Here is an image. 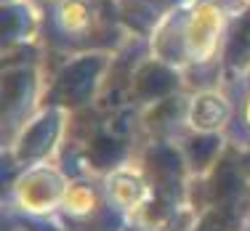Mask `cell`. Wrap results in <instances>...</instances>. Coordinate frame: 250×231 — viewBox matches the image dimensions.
<instances>
[{"instance_id": "4", "label": "cell", "mask_w": 250, "mask_h": 231, "mask_svg": "<svg viewBox=\"0 0 250 231\" xmlns=\"http://www.w3.org/2000/svg\"><path fill=\"white\" fill-rule=\"evenodd\" d=\"M109 194L117 205L130 207L141 199V183L128 173H115L109 178Z\"/></svg>"}, {"instance_id": "1", "label": "cell", "mask_w": 250, "mask_h": 231, "mask_svg": "<svg viewBox=\"0 0 250 231\" xmlns=\"http://www.w3.org/2000/svg\"><path fill=\"white\" fill-rule=\"evenodd\" d=\"M224 29V14L213 3H200L189 14L187 24H184V45L192 53V58L205 61L210 58L218 48Z\"/></svg>"}, {"instance_id": "3", "label": "cell", "mask_w": 250, "mask_h": 231, "mask_svg": "<svg viewBox=\"0 0 250 231\" xmlns=\"http://www.w3.org/2000/svg\"><path fill=\"white\" fill-rule=\"evenodd\" d=\"M64 207L69 215H91L96 210V192L85 183H75V186L64 189Z\"/></svg>"}, {"instance_id": "6", "label": "cell", "mask_w": 250, "mask_h": 231, "mask_svg": "<svg viewBox=\"0 0 250 231\" xmlns=\"http://www.w3.org/2000/svg\"><path fill=\"white\" fill-rule=\"evenodd\" d=\"M245 117H248V122H250V98H248V109H245Z\"/></svg>"}, {"instance_id": "5", "label": "cell", "mask_w": 250, "mask_h": 231, "mask_svg": "<svg viewBox=\"0 0 250 231\" xmlns=\"http://www.w3.org/2000/svg\"><path fill=\"white\" fill-rule=\"evenodd\" d=\"M59 19H62V24L67 29H83L88 27V21H91V11H88V5L83 3V0H67V3L59 8Z\"/></svg>"}, {"instance_id": "2", "label": "cell", "mask_w": 250, "mask_h": 231, "mask_svg": "<svg viewBox=\"0 0 250 231\" xmlns=\"http://www.w3.org/2000/svg\"><path fill=\"white\" fill-rule=\"evenodd\" d=\"M226 115H229V109H226V101L221 96H216V93H202L192 104L189 122L197 130H216L226 120Z\"/></svg>"}]
</instances>
